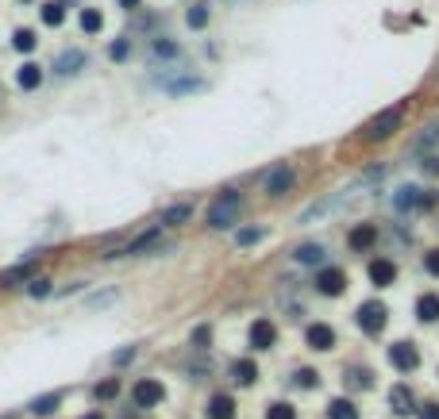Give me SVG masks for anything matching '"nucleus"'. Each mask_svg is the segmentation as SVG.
Segmentation results:
<instances>
[{
	"mask_svg": "<svg viewBox=\"0 0 439 419\" xmlns=\"http://www.w3.org/2000/svg\"><path fill=\"white\" fill-rule=\"evenodd\" d=\"M243 212V197L239 192H220V197L208 204V227L212 231H228L232 223H239Z\"/></svg>",
	"mask_w": 439,
	"mask_h": 419,
	"instance_id": "obj_1",
	"label": "nucleus"
},
{
	"mask_svg": "<svg viewBox=\"0 0 439 419\" xmlns=\"http://www.w3.org/2000/svg\"><path fill=\"white\" fill-rule=\"evenodd\" d=\"M401 120H405V104L385 108V112H378L370 124L362 127V139H366V142H385V139H390V135L401 127Z\"/></svg>",
	"mask_w": 439,
	"mask_h": 419,
	"instance_id": "obj_2",
	"label": "nucleus"
},
{
	"mask_svg": "<svg viewBox=\"0 0 439 419\" xmlns=\"http://www.w3.org/2000/svg\"><path fill=\"white\" fill-rule=\"evenodd\" d=\"M358 327L366 331V335H378L381 327H385V320H390V312H385V304H381V300H366L362 308H358Z\"/></svg>",
	"mask_w": 439,
	"mask_h": 419,
	"instance_id": "obj_3",
	"label": "nucleus"
},
{
	"mask_svg": "<svg viewBox=\"0 0 439 419\" xmlns=\"http://www.w3.org/2000/svg\"><path fill=\"white\" fill-rule=\"evenodd\" d=\"M293 181H297V170H293V165H273V170L266 173V192H270V197H285V192L293 189Z\"/></svg>",
	"mask_w": 439,
	"mask_h": 419,
	"instance_id": "obj_4",
	"label": "nucleus"
},
{
	"mask_svg": "<svg viewBox=\"0 0 439 419\" xmlns=\"http://www.w3.org/2000/svg\"><path fill=\"white\" fill-rule=\"evenodd\" d=\"M390 362L397 365L401 373H413L416 365H420V350H416L413 343H393L390 346Z\"/></svg>",
	"mask_w": 439,
	"mask_h": 419,
	"instance_id": "obj_5",
	"label": "nucleus"
},
{
	"mask_svg": "<svg viewBox=\"0 0 439 419\" xmlns=\"http://www.w3.org/2000/svg\"><path fill=\"white\" fill-rule=\"evenodd\" d=\"M343 288H347V273L343 270H320V277H316V293L343 296Z\"/></svg>",
	"mask_w": 439,
	"mask_h": 419,
	"instance_id": "obj_6",
	"label": "nucleus"
},
{
	"mask_svg": "<svg viewBox=\"0 0 439 419\" xmlns=\"http://www.w3.org/2000/svg\"><path fill=\"white\" fill-rule=\"evenodd\" d=\"M131 396H135V408H154V404H162V396H166V388L158 385V381H139Z\"/></svg>",
	"mask_w": 439,
	"mask_h": 419,
	"instance_id": "obj_7",
	"label": "nucleus"
},
{
	"mask_svg": "<svg viewBox=\"0 0 439 419\" xmlns=\"http://www.w3.org/2000/svg\"><path fill=\"white\" fill-rule=\"evenodd\" d=\"M273 343H278V327H273L270 320H255L250 323V346H255V350H270Z\"/></svg>",
	"mask_w": 439,
	"mask_h": 419,
	"instance_id": "obj_8",
	"label": "nucleus"
},
{
	"mask_svg": "<svg viewBox=\"0 0 439 419\" xmlns=\"http://www.w3.org/2000/svg\"><path fill=\"white\" fill-rule=\"evenodd\" d=\"M370 281L378 288H390L393 281H397V265H393L390 258H374V262H370Z\"/></svg>",
	"mask_w": 439,
	"mask_h": 419,
	"instance_id": "obj_9",
	"label": "nucleus"
},
{
	"mask_svg": "<svg viewBox=\"0 0 439 419\" xmlns=\"http://www.w3.org/2000/svg\"><path fill=\"white\" fill-rule=\"evenodd\" d=\"M305 343L312 346V350H332L335 346V331L328 327V323H312V327L305 331Z\"/></svg>",
	"mask_w": 439,
	"mask_h": 419,
	"instance_id": "obj_10",
	"label": "nucleus"
},
{
	"mask_svg": "<svg viewBox=\"0 0 439 419\" xmlns=\"http://www.w3.org/2000/svg\"><path fill=\"white\" fill-rule=\"evenodd\" d=\"M374 238H378V227H374V223H358V227L347 235V243H351V250H370Z\"/></svg>",
	"mask_w": 439,
	"mask_h": 419,
	"instance_id": "obj_11",
	"label": "nucleus"
},
{
	"mask_svg": "<svg viewBox=\"0 0 439 419\" xmlns=\"http://www.w3.org/2000/svg\"><path fill=\"white\" fill-rule=\"evenodd\" d=\"M390 408L397 411V416L420 411V408H416V400H413V393H408V385H393V393H390Z\"/></svg>",
	"mask_w": 439,
	"mask_h": 419,
	"instance_id": "obj_12",
	"label": "nucleus"
},
{
	"mask_svg": "<svg viewBox=\"0 0 439 419\" xmlns=\"http://www.w3.org/2000/svg\"><path fill=\"white\" fill-rule=\"evenodd\" d=\"M208 419H235V400L228 393L212 396V400H208Z\"/></svg>",
	"mask_w": 439,
	"mask_h": 419,
	"instance_id": "obj_13",
	"label": "nucleus"
},
{
	"mask_svg": "<svg viewBox=\"0 0 439 419\" xmlns=\"http://www.w3.org/2000/svg\"><path fill=\"white\" fill-rule=\"evenodd\" d=\"M81 66H85V54H81V50H66V54L54 62V74H58V77H70V74H77Z\"/></svg>",
	"mask_w": 439,
	"mask_h": 419,
	"instance_id": "obj_14",
	"label": "nucleus"
},
{
	"mask_svg": "<svg viewBox=\"0 0 439 419\" xmlns=\"http://www.w3.org/2000/svg\"><path fill=\"white\" fill-rule=\"evenodd\" d=\"M416 315H420V323H436L439 320V296L424 293L420 300H416Z\"/></svg>",
	"mask_w": 439,
	"mask_h": 419,
	"instance_id": "obj_15",
	"label": "nucleus"
},
{
	"mask_svg": "<svg viewBox=\"0 0 439 419\" xmlns=\"http://www.w3.org/2000/svg\"><path fill=\"white\" fill-rule=\"evenodd\" d=\"M293 258H297L301 265H316V262H324V247L320 243H305V247L293 250Z\"/></svg>",
	"mask_w": 439,
	"mask_h": 419,
	"instance_id": "obj_16",
	"label": "nucleus"
},
{
	"mask_svg": "<svg viewBox=\"0 0 439 419\" xmlns=\"http://www.w3.org/2000/svg\"><path fill=\"white\" fill-rule=\"evenodd\" d=\"M154 238H158V227L143 231V235H139V238H131V243H127V247L120 250V254H143V250H150V247H154Z\"/></svg>",
	"mask_w": 439,
	"mask_h": 419,
	"instance_id": "obj_17",
	"label": "nucleus"
},
{
	"mask_svg": "<svg viewBox=\"0 0 439 419\" xmlns=\"http://www.w3.org/2000/svg\"><path fill=\"white\" fill-rule=\"evenodd\" d=\"M328 419H358V408L347 400V396H340V400L328 404Z\"/></svg>",
	"mask_w": 439,
	"mask_h": 419,
	"instance_id": "obj_18",
	"label": "nucleus"
},
{
	"mask_svg": "<svg viewBox=\"0 0 439 419\" xmlns=\"http://www.w3.org/2000/svg\"><path fill=\"white\" fill-rule=\"evenodd\" d=\"M16 81H19V89H39V81H42V66L27 62V66L16 74Z\"/></svg>",
	"mask_w": 439,
	"mask_h": 419,
	"instance_id": "obj_19",
	"label": "nucleus"
},
{
	"mask_svg": "<svg viewBox=\"0 0 439 419\" xmlns=\"http://www.w3.org/2000/svg\"><path fill=\"white\" fill-rule=\"evenodd\" d=\"M31 273H35V262H24V265H16V270L0 273V285H4V288H12V285H19V281H27Z\"/></svg>",
	"mask_w": 439,
	"mask_h": 419,
	"instance_id": "obj_20",
	"label": "nucleus"
},
{
	"mask_svg": "<svg viewBox=\"0 0 439 419\" xmlns=\"http://www.w3.org/2000/svg\"><path fill=\"white\" fill-rule=\"evenodd\" d=\"M235 381H239V385H255L258 381V365L250 362V358H243V362H235Z\"/></svg>",
	"mask_w": 439,
	"mask_h": 419,
	"instance_id": "obj_21",
	"label": "nucleus"
},
{
	"mask_svg": "<svg viewBox=\"0 0 439 419\" xmlns=\"http://www.w3.org/2000/svg\"><path fill=\"white\" fill-rule=\"evenodd\" d=\"M35 42H39V39H35V31H27V27H19V31L12 35V47H16L19 54H27V50H35Z\"/></svg>",
	"mask_w": 439,
	"mask_h": 419,
	"instance_id": "obj_22",
	"label": "nucleus"
},
{
	"mask_svg": "<svg viewBox=\"0 0 439 419\" xmlns=\"http://www.w3.org/2000/svg\"><path fill=\"white\" fill-rule=\"evenodd\" d=\"M266 419H297V408H293V404H285V400H278V404H270V408H266Z\"/></svg>",
	"mask_w": 439,
	"mask_h": 419,
	"instance_id": "obj_23",
	"label": "nucleus"
},
{
	"mask_svg": "<svg viewBox=\"0 0 439 419\" xmlns=\"http://www.w3.org/2000/svg\"><path fill=\"white\" fill-rule=\"evenodd\" d=\"M58 404H62V396H58V393H54V396H39V400L31 404V411H35V416H50V411L58 408Z\"/></svg>",
	"mask_w": 439,
	"mask_h": 419,
	"instance_id": "obj_24",
	"label": "nucleus"
},
{
	"mask_svg": "<svg viewBox=\"0 0 439 419\" xmlns=\"http://www.w3.org/2000/svg\"><path fill=\"white\" fill-rule=\"evenodd\" d=\"M93 393H97V400H112V396H120V377H108V381H100V385L93 388Z\"/></svg>",
	"mask_w": 439,
	"mask_h": 419,
	"instance_id": "obj_25",
	"label": "nucleus"
},
{
	"mask_svg": "<svg viewBox=\"0 0 439 419\" xmlns=\"http://www.w3.org/2000/svg\"><path fill=\"white\" fill-rule=\"evenodd\" d=\"M185 220H189V204H174V208L162 212V223H170V227H174V223H185Z\"/></svg>",
	"mask_w": 439,
	"mask_h": 419,
	"instance_id": "obj_26",
	"label": "nucleus"
},
{
	"mask_svg": "<svg viewBox=\"0 0 439 419\" xmlns=\"http://www.w3.org/2000/svg\"><path fill=\"white\" fill-rule=\"evenodd\" d=\"M347 385H351V388H370V385H374V373H370V370H351V373H347Z\"/></svg>",
	"mask_w": 439,
	"mask_h": 419,
	"instance_id": "obj_27",
	"label": "nucleus"
},
{
	"mask_svg": "<svg viewBox=\"0 0 439 419\" xmlns=\"http://www.w3.org/2000/svg\"><path fill=\"white\" fill-rule=\"evenodd\" d=\"M100 24H104V16H100L97 8H85L81 12V31H100Z\"/></svg>",
	"mask_w": 439,
	"mask_h": 419,
	"instance_id": "obj_28",
	"label": "nucleus"
},
{
	"mask_svg": "<svg viewBox=\"0 0 439 419\" xmlns=\"http://www.w3.org/2000/svg\"><path fill=\"white\" fill-rule=\"evenodd\" d=\"M62 19H66V8H62V4H47V8H42V24L58 27Z\"/></svg>",
	"mask_w": 439,
	"mask_h": 419,
	"instance_id": "obj_29",
	"label": "nucleus"
},
{
	"mask_svg": "<svg viewBox=\"0 0 439 419\" xmlns=\"http://www.w3.org/2000/svg\"><path fill=\"white\" fill-rule=\"evenodd\" d=\"M293 381L305 385V388H316V385H320V373H316V370H297V373H293Z\"/></svg>",
	"mask_w": 439,
	"mask_h": 419,
	"instance_id": "obj_30",
	"label": "nucleus"
},
{
	"mask_svg": "<svg viewBox=\"0 0 439 419\" xmlns=\"http://www.w3.org/2000/svg\"><path fill=\"white\" fill-rule=\"evenodd\" d=\"M50 285H54L50 277H35L31 285H27V293H31V296H47V293H50Z\"/></svg>",
	"mask_w": 439,
	"mask_h": 419,
	"instance_id": "obj_31",
	"label": "nucleus"
},
{
	"mask_svg": "<svg viewBox=\"0 0 439 419\" xmlns=\"http://www.w3.org/2000/svg\"><path fill=\"white\" fill-rule=\"evenodd\" d=\"M205 24H208V8H205V4L189 8V27H205Z\"/></svg>",
	"mask_w": 439,
	"mask_h": 419,
	"instance_id": "obj_32",
	"label": "nucleus"
},
{
	"mask_svg": "<svg viewBox=\"0 0 439 419\" xmlns=\"http://www.w3.org/2000/svg\"><path fill=\"white\" fill-rule=\"evenodd\" d=\"M258 238H262V231L247 227V231H239V247H250V243H258Z\"/></svg>",
	"mask_w": 439,
	"mask_h": 419,
	"instance_id": "obj_33",
	"label": "nucleus"
},
{
	"mask_svg": "<svg viewBox=\"0 0 439 419\" xmlns=\"http://www.w3.org/2000/svg\"><path fill=\"white\" fill-rule=\"evenodd\" d=\"M420 419H439V400H431V404H420V411H416Z\"/></svg>",
	"mask_w": 439,
	"mask_h": 419,
	"instance_id": "obj_34",
	"label": "nucleus"
},
{
	"mask_svg": "<svg viewBox=\"0 0 439 419\" xmlns=\"http://www.w3.org/2000/svg\"><path fill=\"white\" fill-rule=\"evenodd\" d=\"M424 265H428V273H431V277H439V250H428Z\"/></svg>",
	"mask_w": 439,
	"mask_h": 419,
	"instance_id": "obj_35",
	"label": "nucleus"
},
{
	"mask_svg": "<svg viewBox=\"0 0 439 419\" xmlns=\"http://www.w3.org/2000/svg\"><path fill=\"white\" fill-rule=\"evenodd\" d=\"M166 89L170 92H189V89H200V81H170Z\"/></svg>",
	"mask_w": 439,
	"mask_h": 419,
	"instance_id": "obj_36",
	"label": "nucleus"
},
{
	"mask_svg": "<svg viewBox=\"0 0 439 419\" xmlns=\"http://www.w3.org/2000/svg\"><path fill=\"white\" fill-rule=\"evenodd\" d=\"M208 338H212V331H208V327H197V331H193V343H208Z\"/></svg>",
	"mask_w": 439,
	"mask_h": 419,
	"instance_id": "obj_37",
	"label": "nucleus"
},
{
	"mask_svg": "<svg viewBox=\"0 0 439 419\" xmlns=\"http://www.w3.org/2000/svg\"><path fill=\"white\" fill-rule=\"evenodd\" d=\"M154 50H158V54H177L174 42H154Z\"/></svg>",
	"mask_w": 439,
	"mask_h": 419,
	"instance_id": "obj_38",
	"label": "nucleus"
},
{
	"mask_svg": "<svg viewBox=\"0 0 439 419\" xmlns=\"http://www.w3.org/2000/svg\"><path fill=\"white\" fill-rule=\"evenodd\" d=\"M108 54H112V58H124V54H127V42H116V47L108 50Z\"/></svg>",
	"mask_w": 439,
	"mask_h": 419,
	"instance_id": "obj_39",
	"label": "nucleus"
},
{
	"mask_svg": "<svg viewBox=\"0 0 439 419\" xmlns=\"http://www.w3.org/2000/svg\"><path fill=\"white\" fill-rule=\"evenodd\" d=\"M120 4H124V8H135V4H139V0H120Z\"/></svg>",
	"mask_w": 439,
	"mask_h": 419,
	"instance_id": "obj_40",
	"label": "nucleus"
},
{
	"mask_svg": "<svg viewBox=\"0 0 439 419\" xmlns=\"http://www.w3.org/2000/svg\"><path fill=\"white\" fill-rule=\"evenodd\" d=\"M85 419H104V416H100V411H89V416H85Z\"/></svg>",
	"mask_w": 439,
	"mask_h": 419,
	"instance_id": "obj_41",
	"label": "nucleus"
}]
</instances>
